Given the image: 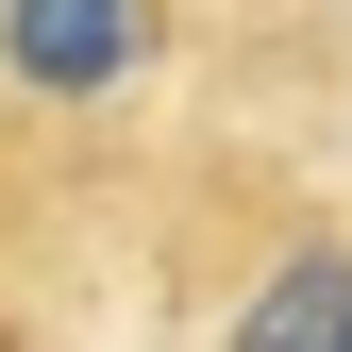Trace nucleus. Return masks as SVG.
<instances>
[{
	"mask_svg": "<svg viewBox=\"0 0 352 352\" xmlns=\"http://www.w3.org/2000/svg\"><path fill=\"white\" fill-rule=\"evenodd\" d=\"M336 336H352V252H285L235 319V352H336Z\"/></svg>",
	"mask_w": 352,
	"mask_h": 352,
	"instance_id": "f257e3e1",
	"label": "nucleus"
},
{
	"mask_svg": "<svg viewBox=\"0 0 352 352\" xmlns=\"http://www.w3.org/2000/svg\"><path fill=\"white\" fill-rule=\"evenodd\" d=\"M135 51H151L135 17H0V67H17V84H51V101H84V84H118Z\"/></svg>",
	"mask_w": 352,
	"mask_h": 352,
	"instance_id": "f03ea898",
	"label": "nucleus"
},
{
	"mask_svg": "<svg viewBox=\"0 0 352 352\" xmlns=\"http://www.w3.org/2000/svg\"><path fill=\"white\" fill-rule=\"evenodd\" d=\"M336 352H352V336H336Z\"/></svg>",
	"mask_w": 352,
	"mask_h": 352,
	"instance_id": "7ed1b4c3",
	"label": "nucleus"
}]
</instances>
